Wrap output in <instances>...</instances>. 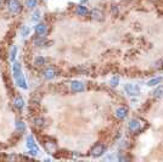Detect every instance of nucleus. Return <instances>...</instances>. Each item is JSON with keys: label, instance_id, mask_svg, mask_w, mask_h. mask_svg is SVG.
<instances>
[{"label": "nucleus", "instance_id": "nucleus-1", "mask_svg": "<svg viewBox=\"0 0 163 162\" xmlns=\"http://www.w3.org/2000/svg\"><path fill=\"white\" fill-rule=\"evenodd\" d=\"M105 151H106V146H105L103 144H96V145H94V146L91 147L90 155H91L93 157H100L101 155L105 154Z\"/></svg>", "mask_w": 163, "mask_h": 162}, {"label": "nucleus", "instance_id": "nucleus-2", "mask_svg": "<svg viewBox=\"0 0 163 162\" xmlns=\"http://www.w3.org/2000/svg\"><path fill=\"white\" fill-rule=\"evenodd\" d=\"M27 149H28V151H29V154L31 155H37L38 152H39V147L37 146V144L34 143V139H33V137L32 135H29L28 138H27Z\"/></svg>", "mask_w": 163, "mask_h": 162}, {"label": "nucleus", "instance_id": "nucleus-3", "mask_svg": "<svg viewBox=\"0 0 163 162\" xmlns=\"http://www.w3.org/2000/svg\"><path fill=\"white\" fill-rule=\"evenodd\" d=\"M124 90L130 96H138V95H140V88L136 84H125Z\"/></svg>", "mask_w": 163, "mask_h": 162}, {"label": "nucleus", "instance_id": "nucleus-4", "mask_svg": "<svg viewBox=\"0 0 163 162\" xmlns=\"http://www.w3.org/2000/svg\"><path fill=\"white\" fill-rule=\"evenodd\" d=\"M141 127H143V121L138 120V118H134L129 122V130L133 132V133H138L141 130Z\"/></svg>", "mask_w": 163, "mask_h": 162}, {"label": "nucleus", "instance_id": "nucleus-5", "mask_svg": "<svg viewBox=\"0 0 163 162\" xmlns=\"http://www.w3.org/2000/svg\"><path fill=\"white\" fill-rule=\"evenodd\" d=\"M7 7L12 14H19L21 11V4L19 0H9L7 1Z\"/></svg>", "mask_w": 163, "mask_h": 162}, {"label": "nucleus", "instance_id": "nucleus-6", "mask_svg": "<svg viewBox=\"0 0 163 162\" xmlns=\"http://www.w3.org/2000/svg\"><path fill=\"white\" fill-rule=\"evenodd\" d=\"M85 89L84 87V83L81 81H72L71 83V90L73 93H79V92H83Z\"/></svg>", "mask_w": 163, "mask_h": 162}, {"label": "nucleus", "instance_id": "nucleus-7", "mask_svg": "<svg viewBox=\"0 0 163 162\" xmlns=\"http://www.w3.org/2000/svg\"><path fill=\"white\" fill-rule=\"evenodd\" d=\"M43 76H44L45 79H52V78L56 77V70L52 68V67H48V68L44 70Z\"/></svg>", "mask_w": 163, "mask_h": 162}, {"label": "nucleus", "instance_id": "nucleus-8", "mask_svg": "<svg viewBox=\"0 0 163 162\" xmlns=\"http://www.w3.org/2000/svg\"><path fill=\"white\" fill-rule=\"evenodd\" d=\"M127 116H128V109H127V107L121 106V107H118V109L116 110V117H117L118 120H124Z\"/></svg>", "mask_w": 163, "mask_h": 162}, {"label": "nucleus", "instance_id": "nucleus-9", "mask_svg": "<svg viewBox=\"0 0 163 162\" xmlns=\"http://www.w3.org/2000/svg\"><path fill=\"white\" fill-rule=\"evenodd\" d=\"M90 16H91L93 20H95V21L103 20V12H102L101 10H99V9H93V10L90 11Z\"/></svg>", "mask_w": 163, "mask_h": 162}, {"label": "nucleus", "instance_id": "nucleus-10", "mask_svg": "<svg viewBox=\"0 0 163 162\" xmlns=\"http://www.w3.org/2000/svg\"><path fill=\"white\" fill-rule=\"evenodd\" d=\"M46 24L45 23H38L37 26H36V33H37V36L38 37H44L45 34H46Z\"/></svg>", "mask_w": 163, "mask_h": 162}, {"label": "nucleus", "instance_id": "nucleus-11", "mask_svg": "<svg viewBox=\"0 0 163 162\" xmlns=\"http://www.w3.org/2000/svg\"><path fill=\"white\" fill-rule=\"evenodd\" d=\"M12 73H14V78H17L20 77L22 73V68H21L20 62H15L14 61V65H12Z\"/></svg>", "mask_w": 163, "mask_h": 162}, {"label": "nucleus", "instance_id": "nucleus-12", "mask_svg": "<svg viewBox=\"0 0 163 162\" xmlns=\"http://www.w3.org/2000/svg\"><path fill=\"white\" fill-rule=\"evenodd\" d=\"M15 81H16V84H17L20 88H22V89H27V82H26V78H24L23 75H21L20 77L15 78Z\"/></svg>", "mask_w": 163, "mask_h": 162}, {"label": "nucleus", "instance_id": "nucleus-13", "mask_svg": "<svg viewBox=\"0 0 163 162\" xmlns=\"http://www.w3.org/2000/svg\"><path fill=\"white\" fill-rule=\"evenodd\" d=\"M76 14H77L78 16H86V15L89 14V10H88L84 5H79V6H77V9H76Z\"/></svg>", "mask_w": 163, "mask_h": 162}, {"label": "nucleus", "instance_id": "nucleus-14", "mask_svg": "<svg viewBox=\"0 0 163 162\" xmlns=\"http://www.w3.org/2000/svg\"><path fill=\"white\" fill-rule=\"evenodd\" d=\"M14 106H15L16 109H19V110H22V109H23V106H24V101H23V99H22L21 96H16V98H15V100H14Z\"/></svg>", "mask_w": 163, "mask_h": 162}, {"label": "nucleus", "instance_id": "nucleus-15", "mask_svg": "<svg viewBox=\"0 0 163 162\" xmlns=\"http://www.w3.org/2000/svg\"><path fill=\"white\" fill-rule=\"evenodd\" d=\"M153 96L156 99H162L163 98V85H158L155 90H153Z\"/></svg>", "mask_w": 163, "mask_h": 162}, {"label": "nucleus", "instance_id": "nucleus-16", "mask_svg": "<svg viewBox=\"0 0 163 162\" xmlns=\"http://www.w3.org/2000/svg\"><path fill=\"white\" fill-rule=\"evenodd\" d=\"M33 44H34L36 46H43V45L46 44V39H45L44 37H38V38H36V39L33 40Z\"/></svg>", "mask_w": 163, "mask_h": 162}, {"label": "nucleus", "instance_id": "nucleus-17", "mask_svg": "<svg viewBox=\"0 0 163 162\" xmlns=\"http://www.w3.org/2000/svg\"><path fill=\"white\" fill-rule=\"evenodd\" d=\"M45 63H46V59H45V58H43V56H38V58H36V59H34V65H36V66H38V67L44 66Z\"/></svg>", "mask_w": 163, "mask_h": 162}, {"label": "nucleus", "instance_id": "nucleus-18", "mask_svg": "<svg viewBox=\"0 0 163 162\" xmlns=\"http://www.w3.org/2000/svg\"><path fill=\"white\" fill-rule=\"evenodd\" d=\"M16 129H17L19 132H23V130L26 129V124L23 123V121H20V120L16 121Z\"/></svg>", "mask_w": 163, "mask_h": 162}, {"label": "nucleus", "instance_id": "nucleus-19", "mask_svg": "<svg viewBox=\"0 0 163 162\" xmlns=\"http://www.w3.org/2000/svg\"><path fill=\"white\" fill-rule=\"evenodd\" d=\"M29 33H31V29H29V27H27V26H23V27H22V29H21V36H22V38H24V37L29 36Z\"/></svg>", "mask_w": 163, "mask_h": 162}, {"label": "nucleus", "instance_id": "nucleus-20", "mask_svg": "<svg viewBox=\"0 0 163 162\" xmlns=\"http://www.w3.org/2000/svg\"><path fill=\"white\" fill-rule=\"evenodd\" d=\"M33 122H34V124H36L37 127H43V126L45 124V120H44L43 117H36Z\"/></svg>", "mask_w": 163, "mask_h": 162}, {"label": "nucleus", "instance_id": "nucleus-21", "mask_svg": "<svg viewBox=\"0 0 163 162\" xmlns=\"http://www.w3.org/2000/svg\"><path fill=\"white\" fill-rule=\"evenodd\" d=\"M45 146H46V150H48L49 152H51V154H52V151H55V149H56V145L51 142L45 143Z\"/></svg>", "mask_w": 163, "mask_h": 162}, {"label": "nucleus", "instance_id": "nucleus-22", "mask_svg": "<svg viewBox=\"0 0 163 162\" xmlns=\"http://www.w3.org/2000/svg\"><path fill=\"white\" fill-rule=\"evenodd\" d=\"M41 17V12L39 10H36L34 12H33V15H32V21H34V22H37V21H39Z\"/></svg>", "mask_w": 163, "mask_h": 162}, {"label": "nucleus", "instance_id": "nucleus-23", "mask_svg": "<svg viewBox=\"0 0 163 162\" xmlns=\"http://www.w3.org/2000/svg\"><path fill=\"white\" fill-rule=\"evenodd\" d=\"M118 84H119V77H118V76H115V77L111 78L110 85H112V87H117Z\"/></svg>", "mask_w": 163, "mask_h": 162}, {"label": "nucleus", "instance_id": "nucleus-24", "mask_svg": "<svg viewBox=\"0 0 163 162\" xmlns=\"http://www.w3.org/2000/svg\"><path fill=\"white\" fill-rule=\"evenodd\" d=\"M37 0H26V5L29 7V9H34L37 6Z\"/></svg>", "mask_w": 163, "mask_h": 162}, {"label": "nucleus", "instance_id": "nucleus-25", "mask_svg": "<svg viewBox=\"0 0 163 162\" xmlns=\"http://www.w3.org/2000/svg\"><path fill=\"white\" fill-rule=\"evenodd\" d=\"M160 83H161V78H153V79L147 82V85H148V87H153V85H157V84H160Z\"/></svg>", "mask_w": 163, "mask_h": 162}, {"label": "nucleus", "instance_id": "nucleus-26", "mask_svg": "<svg viewBox=\"0 0 163 162\" xmlns=\"http://www.w3.org/2000/svg\"><path fill=\"white\" fill-rule=\"evenodd\" d=\"M16 53H17V48L16 46H14L12 49H11V54H10V60L12 61H15V59H16Z\"/></svg>", "mask_w": 163, "mask_h": 162}, {"label": "nucleus", "instance_id": "nucleus-27", "mask_svg": "<svg viewBox=\"0 0 163 162\" xmlns=\"http://www.w3.org/2000/svg\"><path fill=\"white\" fill-rule=\"evenodd\" d=\"M0 4H1V0H0Z\"/></svg>", "mask_w": 163, "mask_h": 162}]
</instances>
